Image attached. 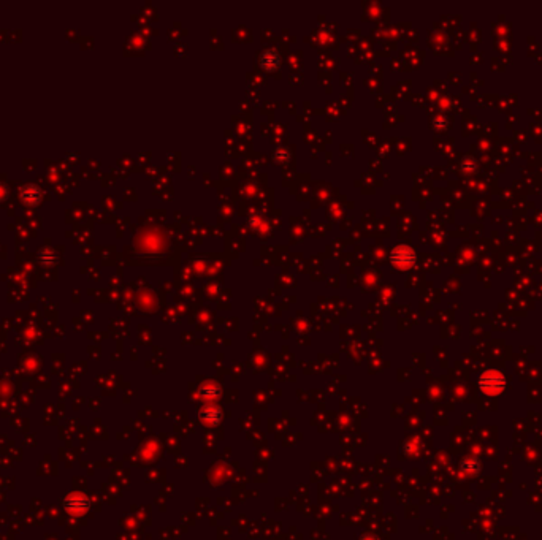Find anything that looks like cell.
<instances>
[{"label": "cell", "instance_id": "6da1fadb", "mask_svg": "<svg viewBox=\"0 0 542 540\" xmlns=\"http://www.w3.org/2000/svg\"><path fill=\"white\" fill-rule=\"evenodd\" d=\"M479 385L485 393L496 395L504 388V377L498 371H487L479 379Z\"/></svg>", "mask_w": 542, "mask_h": 540}, {"label": "cell", "instance_id": "7a4b0ae2", "mask_svg": "<svg viewBox=\"0 0 542 540\" xmlns=\"http://www.w3.org/2000/svg\"><path fill=\"white\" fill-rule=\"evenodd\" d=\"M390 258H391V263L399 268H409L414 265V261H416V254H414L412 249L408 246H398L393 249Z\"/></svg>", "mask_w": 542, "mask_h": 540}, {"label": "cell", "instance_id": "3957f363", "mask_svg": "<svg viewBox=\"0 0 542 540\" xmlns=\"http://www.w3.org/2000/svg\"><path fill=\"white\" fill-rule=\"evenodd\" d=\"M279 62H281L279 54L276 51H265L260 56V65L265 70H268V72H273V70L279 67Z\"/></svg>", "mask_w": 542, "mask_h": 540}, {"label": "cell", "instance_id": "277c9868", "mask_svg": "<svg viewBox=\"0 0 542 540\" xmlns=\"http://www.w3.org/2000/svg\"><path fill=\"white\" fill-rule=\"evenodd\" d=\"M78 499H80V496H75V499H73V496H71V497H67V499L65 501H63V507H65L68 512H71V513H81V512L86 509V507H89V502H88V499H86V497H84V499L81 501V502H78Z\"/></svg>", "mask_w": 542, "mask_h": 540}, {"label": "cell", "instance_id": "5b68a950", "mask_svg": "<svg viewBox=\"0 0 542 540\" xmlns=\"http://www.w3.org/2000/svg\"><path fill=\"white\" fill-rule=\"evenodd\" d=\"M23 198L27 204H37L40 201V189L33 184H29L23 189Z\"/></svg>", "mask_w": 542, "mask_h": 540}, {"label": "cell", "instance_id": "8992f818", "mask_svg": "<svg viewBox=\"0 0 542 540\" xmlns=\"http://www.w3.org/2000/svg\"><path fill=\"white\" fill-rule=\"evenodd\" d=\"M289 157H290V152H289V149H285V147H279L273 152V159L277 162L289 160Z\"/></svg>", "mask_w": 542, "mask_h": 540}, {"label": "cell", "instance_id": "52a82bcc", "mask_svg": "<svg viewBox=\"0 0 542 540\" xmlns=\"http://www.w3.org/2000/svg\"><path fill=\"white\" fill-rule=\"evenodd\" d=\"M6 197H8V192H6V189L2 186V184H0V201L6 200Z\"/></svg>", "mask_w": 542, "mask_h": 540}]
</instances>
